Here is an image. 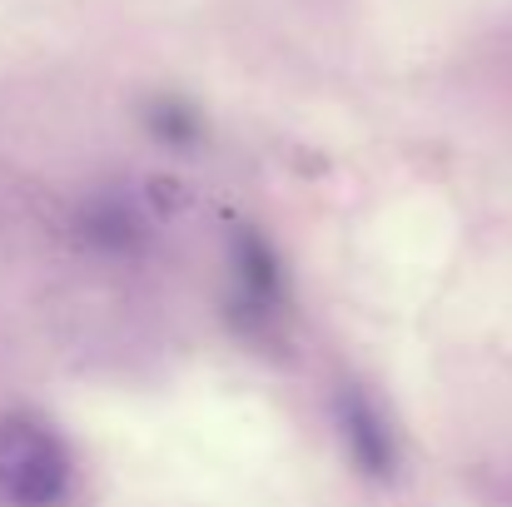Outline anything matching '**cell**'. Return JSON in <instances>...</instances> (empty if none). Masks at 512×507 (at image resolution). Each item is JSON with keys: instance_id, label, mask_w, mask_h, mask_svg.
Returning <instances> with one entry per match:
<instances>
[{"instance_id": "cell-2", "label": "cell", "mask_w": 512, "mask_h": 507, "mask_svg": "<svg viewBox=\"0 0 512 507\" xmlns=\"http://www.w3.org/2000/svg\"><path fill=\"white\" fill-rule=\"evenodd\" d=\"M60 229H65V244L85 264H95L105 274H140L160 254L170 219L155 209L145 179H135V184L95 179L65 204Z\"/></svg>"}, {"instance_id": "cell-3", "label": "cell", "mask_w": 512, "mask_h": 507, "mask_svg": "<svg viewBox=\"0 0 512 507\" xmlns=\"http://www.w3.org/2000/svg\"><path fill=\"white\" fill-rule=\"evenodd\" d=\"M80 458L40 413H0V507H75Z\"/></svg>"}, {"instance_id": "cell-5", "label": "cell", "mask_w": 512, "mask_h": 507, "mask_svg": "<svg viewBox=\"0 0 512 507\" xmlns=\"http://www.w3.org/2000/svg\"><path fill=\"white\" fill-rule=\"evenodd\" d=\"M135 130L145 135V145L155 155H165L170 165H199L214 150V115L204 110L199 95L189 90H145L135 100Z\"/></svg>"}, {"instance_id": "cell-4", "label": "cell", "mask_w": 512, "mask_h": 507, "mask_svg": "<svg viewBox=\"0 0 512 507\" xmlns=\"http://www.w3.org/2000/svg\"><path fill=\"white\" fill-rule=\"evenodd\" d=\"M329 433H334L343 468L358 483H368V488H398L403 483V473H408L403 433L368 383L339 378L329 388Z\"/></svg>"}, {"instance_id": "cell-1", "label": "cell", "mask_w": 512, "mask_h": 507, "mask_svg": "<svg viewBox=\"0 0 512 507\" xmlns=\"http://www.w3.org/2000/svg\"><path fill=\"white\" fill-rule=\"evenodd\" d=\"M219 319L234 343L264 358H279L294 343L299 279L264 219L234 214L219 229Z\"/></svg>"}]
</instances>
